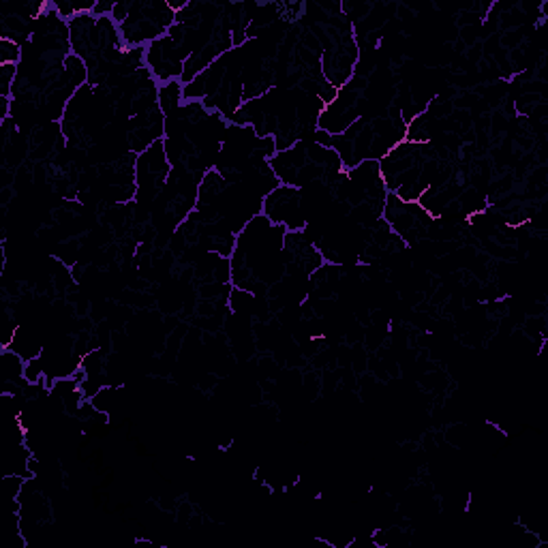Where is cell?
Segmentation results:
<instances>
[{
  "mask_svg": "<svg viewBox=\"0 0 548 548\" xmlns=\"http://www.w3.org/2000/svg\"><path fill=\"white\" fill-rule=\"evenodd\" d=\"M0 371H3L5 383L18 386L20 381H24L26 360H24L18 352H13L11 347H5L3 354H0Z\"/></svg>",
  "mask_w": 548,
  "mask_h": 548,
  "instance_id": "1",
  "label": "cell"
},
{
  "mask_svg": "<svg viewBox=\"0 0 548 548\" xmlns=\"http://www.w3.org/2000/svg\"><path fill=\"white\" fill-rule=\"evenodd\" d=\"M22 58V45L16 39L0 37V64H18Z\"/></svg>",
  "mask_w": 548,
  "mask_h": 548,
  "instance_id": "2",
  "label": "cell"
}]
</instances>
